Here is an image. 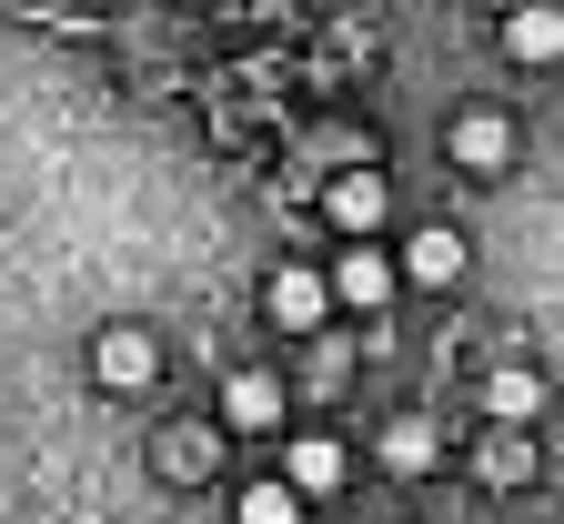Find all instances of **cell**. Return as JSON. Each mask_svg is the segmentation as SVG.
Returning a JSON list of instances; mask_svg holds the SVG:
<instances>
[{"label": "cell", "instance_id": "1", "mask_svg": "<svg viewBox=\"0 0 564 524\" xmlns=\"http://www.w3.org/2000/svg\"><path fill=\"white\" fill-rule=\"evenodd\" d=\"M162 373V343L141 333V323H111V333H91V384L101 394H141Z\"/></svg>", "mask_w": 564, "mask_h": 524}, {"label": "cell", "instance_id": "14", "mask_svg": "<svg viewBox=\"0 0 564 524\" xmlns=\"http://www.w3.org/2000/svg\"><path fill=\"white\" fill-rule=\"evenodd\" d=\"M494 11H514V0H494Z\"/></svg>", "mask_w": 564, "mask_h": 524}, {"label": "cell", "instance_id": "13", "mask_svg": "<svg viewBox=\"0 0 564 524\" xmlns=\"http://www.w3.org/2000/svg\"><path fill=\"white\" fill-rule=\"evenodd\" d=\"M232 524H303V494H293V484H282V474H272V484H242V504H232Z\"/></svg>", "mask_w": 564, "mask_h": 524}, {"label": "cell", "instance_id": "9", "mask_svg": "<svg viewBox=\"0 0 564 524\" xmlns=\"http://www.w3.org/2000/svg\"><path fill=\"white\" fill-rule=\"evenodd\" d=\"M484 414H494V424H534V414H544V373H524V363L484 373Z\"/></svg>", "mask_w": 564, "mask_h": 524}, {"label": "cell", "instance_id": "2", "mask_svg": "<svg viewBox=\"0 0 564 524\" xmlns=\"http://www.w3.org/2000/svg\"><path fill=\"white\" fill-rule=\"evenodd\" d=\"M393 282H403V263H393V253L352 243V253L333 263V303H352V313H383V303H393Z\"/></svg>", "mask_w": 564, "mask_h": 524}, {"label": "cell", "instance_id": "3", "mask_svg": "<svg viewBox=\"0 0 564 524\" xmlns=\"http://www.w3.org/2000/svg\"><path fill=\"white\" fill-rule=\"evenodd\" d=\"M262 313H272L282 333H313V323L333 313V282H323V272H293V263H282V272L262 282Z\"/></svg>", "mask_w": 564, "mask_h": 524}, {"label": "cell", "instance_id": "7", "mask_svg": "<svg viewBox=\"0 0 564 524\" xmlns=\"http://www.w3.org/2000/svg\"><path fill=\"white\" fill-rule=\"evenodd\" d=\"M403 282H423V292H444V282H464V233H413L403 243Z\"/></svg>", "mask_w": 564, "mask_h": 524}, {"label": "cell", "instance_id": "4", "mask_svg": "<svg viewBox=\"0 0 564 524\" xmlns=\"http://www.w3.org/2000/svg\"><path fill=\"white\" fill-rule=\"evenodd\" d=\"M444 152H454V172H505V162H514V121H505V111H464V121L444 131Z\"/></svg>", "mask_w": 564, "mask_h": 524}, {"label": "cell", "instance_id": "10", "mask_svg": "<svg viewBox=\"0 0 564 524\" xmlns=\"http://www.w3.org/2000/svg\"><path fill=\"white\" fill-rule=\"evenodd\" d=\"M282 484H293V494H333L343 484V443L333 434H303L293 455H282Z\"/></svg>", "mask_w": 564, "mask_h": 524}, {"label": "cell", "instance_id": "5", "mask_svg": "<svg viewBox=\"0 0 564 524\" xmlns=\"http://www.w3.org/2000/svg\"><path fill=\"white\" fill-rule=\"evenodd\" d=\"M505 61H524V71L564 61V11H544V0H514V11H505Z\"/></svg>", "mask_w": 564, "mask_h": 524}, {"label": "cell", "instance_id": "8", "mask_svg": "<svg viewBox=\"0 0 564 524\" xmlns=\"http://www.w3.org/2000/svg\"><path fill=\"white\" fill-rule=\"evenodd\" d=\"M223 424L272 434V424H282V384H272V373H232V384H223Z\"/></svg>", "mask_w": 564, "mask_h": 524}, {"label": "cell", "instance_id": "12", "mask_svg": "<svg viewBox=\"0 0 564 524\" xmlns=\"http://www.w3.org/2000/svg\"><path fill=\"white\" fill-rule=\"evenodd\" d=\"M444 455V434L434 424H423V414H403V424H383V464L393 474H423V464H434Z\"/></svg>", "mask_w": 564, "mask_h": 524}, {"label": "cell", "instance_id": "11", "mask_svg": "<svg viewBox=\"0 0 564 524\" xmlns=\"http://www.w3.org/2000/svg\"><path fill=\"white\" fill-rule=\"evenodd\" d=\"M534 474V424H494L484 443V484H524Z\"/></svg>", "mask_w": 564, "mask_h": 524}, {"label": "cell", "instance_id": "6", "mask_svg": "<svg viewBox=\"0 0 564 524\" xmlns=\"http://www.w3.org/2000/svg\"><path fill=\"white\" fill-rule=\"evenodd\" d=\"M383 202H393V192H383V172H333V192H323V212L343 222L352 243H373V222H383Z\"/></svg>", "mask_w": 564, "mask_h": 524}]
</instances>
